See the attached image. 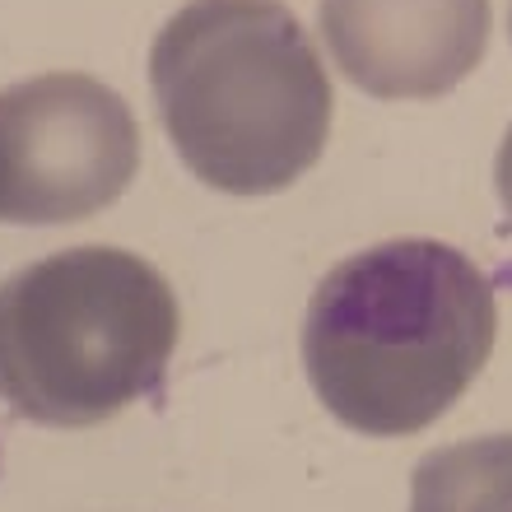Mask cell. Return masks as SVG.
Here are the masks:
<instances>
[{
    "label": "cell",
    "instance_id": "6",
    "mask_svg": "<svg viewBox=\"0 0 512 512\" xmlns=\"http://www.w3.org/2000/svg\"><path fill=\"white\" fill-rule=\"evenodd\" d=\"M410 512H512V433L429 452L410 475Z\"/></svg>",
    "mask_w": 512,
    "mask_h": 512
},
{
    "label": "cell",
    "instance_id": "8",
    "mask_svg": "<svg viewBox=\"0 0 512 512\" xmlns=\"http://www.w3.org/2000/svg\"><path fill=\"white\" fill-rule=\"evenodd\" d=\"M508 28H512V14H508Z\"/></svg>",
    "mask_w": 512,
    "mask_h": 512
},
{
    "label": "cell",
    "instance_id": "7",
    "mask_svg": "<svg viewBox=\"0 0 512 512\" xmlns=\"http://www.w3.org/2000/svg\"><path fill=\"white\" fill-rule=\"evenodd\" d=\"M494 187H499V205H503V215H508V224H512V126H508V135H503V145H499V159H494Z\"/></svg>",
    "mask_w": 512,
    "mask_h": 512
},
{
    "label": "cell",
    "instance_id": "5",
    "mask_svg": "<svg viewBox=\"0 0 512 512\" xmlns=\"http://www.w3.org/2000/svg\"><path fill=\"white\" fill-rule=\"evenodd\" d=\"M322 38L354 89L438 98L489 47V0H322Z\"/></svg>",
    "mask_w": 512,
    "mask_h": 512
},
{
    "label": "cell",
    "instance_id": "4",
    "mask_svg": "<svg viewBox=\"0 0 512 512\" xmlns=\"http://www.w3.org/2000/svg\"><path fill=\"white\" fill-rule=\"evenodd\" d=\"M140 131L94 75L52 70L0 89V219L75 224L131 187Z\"/></svg>",
    "mask_w": 512,
    "mask_h": 512
},
{
    "label": "cell",
    "instance_id": "2",
    "mask_svg": "<svg viewBox=\"0 0 512 512\" xmlns=\"http://www.w3.org/2000/svg\"><path fill=\"white\" fill-rule=\"evenodd\" d=\"M159 122L191 173L229 196L284 191L322 159L331 80L280 0H191L149 47Z\"/></svg>",
    "mask_w": 512,
    "mask_h": 512
},
{
    "label": "cell",
    "instance_id": "1",
    "mask_svg": "<svg viewBox=\"0 0 512 512\" xmlns=\"http://www.w3.org/2000/svg\"><path fill=\"white\" fill-rule=\"evenodd\" d=\"M499 336V298L471 256L396 238L345 256L303 317V368L317 401L354 433L429 429L480 378Z\"/></svg>",
    "mask_w": 512,
    "mask_h": 512
},
{
    "label": "cell",
    "instance_id": "3",
    "mask_svg": "<svg viewBox=\"0 0 512 512\" xmlns=\"http://www.w3.org/2000/svg\"><path fill=\"white\" fill-rule=\"evenodd\" d=\"M177 294L126 247H66L0 280V401L84 429L154 396L177 345Z\"/></svg>",
    "mask_w": 512,
    "mask_h": 512
}]
</instances>
